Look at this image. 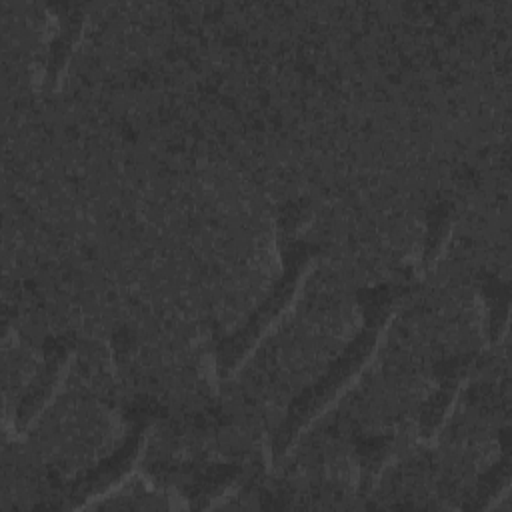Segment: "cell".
Listing matches in <instances>:
<instances>
[{"label": "cell", "mask_w": 512, "mask_h": 512, "mask_svg": "<svg viewBox=\"0 0 512 512\" xmlns=\"http://www.w3.org/2000/svg\"><path fill=\"white\" fill-rule=\"evenodd\" d=\"M452 230V208L450 204H442L438 208H434L430 212L428 218V226H426V236H424V244H422V270L428 272L436 266V262L440 260L448 236Z\"/></svg>", "instance_id": "ba28073f"}, {"label": "cell", "mask_w": 512, "mask_h": 512, "mask_svg": "<svg viewBox=\"0 0 512 512\" xmlns=\"http://www.w3.org/2000/svg\"><path fill=\"white\" fill-rule=\"evenodd\" d=\"M314 262L316 258L308 248H296L290 252L280 278L270 294L260 302L258 310L248 316L242 328L216 346L214 364L220 378L234 376L260 346V342L270 334V330H274L284 314L290 312L300 296L306 276L314 268Z\"/></svg>", "instance_id": "7a4b0ae2"}, {"label": "cell", "mask_w": 512, "mask_h": 512, "mask_svg": "<svg viewBox=\"0 0 512 512\" xmlns=\"http://www.w3.org/2000/svg\"><path fill=\"white\" fill-rule=\"evenodd\" d=\"M474 368L472 356H464L458 360H452L442 368L438 374L436 388L426 398V402L420 408L418 416V438L422 444H436L444 424L448 422L456 400L460 396V390L470 378V372Z\"/></svg>", "instance_id": "5b68a950"}, {"label": "cell", "mask_w": 512, "mask_h": 512, "mask_svg": "<svg viewBox=\"0 0 512 512\" xmlns=\"http://www.w3.org/2000/svg\"><path fill=\"white\" fill-rule=\"evenodd\" d=\"M72 356L74 352L64 344L50 348L14 412L12 432L16 434V438L26 436L34 422L40 418V414L52 404L64 384Z\"/></svg>", "instance_id": "277c9868"}, {"label": "cell", "mask_w": 512, "mask_h": 512, "mask_svg": "<svg viewBox=\"0 0 512 512\" xmlns=\"http://www.w3.org/2000/svg\"><path fill=\"white\" fill-rule=\"evenodd\" d=\"M86 24V16L76 10L72 14L56 16V30L48 42V52L44 60V72H42V90L44 92H56L62 84V76L66 72V66L82 38Z\"/></svg>", "instance_id": "8992f818"}, {"label": "cell", "mask_w": 512, "mask_h": 512, "mask_svg": "<svg viewBox=\"0 0 512 512\" xmlns=\"http://www.w3.org/2000/svg\"><path fill=\"white\" fill-rule=\"evenodd\" d=\"M146 448V426L140 424L120 442L114 454L100 460L94 468L78 476L66 496L68 508H86L118 490L136 470Z\"/></svg>", "instance_id": "3957f363"}, {"label": "cell", "mask_w": 512, "mask_h": 512, "mask_svg": "<svg viewBox=\"0 0 512 512\" xmlns=\"http://www.w3.org/2000/svg\"><path fill=\"white\" fill-rule=\"evenodd\" d=\"M402 440L398 434L372 436L358 444L356 448V484L362 496L370 494L378 484L382 472L398 454Z\"/></svg>", "instance_id": "52a82bcc"}, {"label": "cell", "mask_w": 512, "mask_h": 512, "mask_svg": "<svg viewBox=\"0 0 512 512\" xmlns=\"http://www.w3.org/2000/svg\"><path fill=\"white\" fill-rule=\"evenodd\" d=\"M394 318V300L388 294L372 298L364 308V320L342 354L312 386L304 388L288 406L270 442V462L280 466L300 436L322 418L364 374L374 360L384 334Z\"/></svg>", "instance_id": "6da1fadb"}]
</instances>
